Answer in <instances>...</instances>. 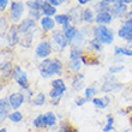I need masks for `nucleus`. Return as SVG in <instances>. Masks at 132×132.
Segmentation results:
<instances>
[{"mask_svg":"<svg viewBox=\"0 0 132 132\" xmlns=\"http://www.w3.org/2000/svg\"><path fill=\"white\" fill-rule=\"evenodd\" d=\"M37 69L42 78H52L53 76L60 77L64 71V63L59 58H48L41 60Z\"/></svg>","mask_w":132,"mask_h":132,"instance_id":"1","label":"nucleus"},{"mask_svg":"<svg viewBox=\"0 0 132 132\" xmlns=\"http://www.w3.org/2000/svg\"><path fill=\"white\" fill-rule=\"evenodd\" d=\"M93 37L98 40L102 45H111L114 41V31L107 25H95L91 29Z\"/></svg>","mask_w":132,"mask_h":132,"instance_id":"2","label":"nucleus"},{"mask_svg":"<svg viewBox=\"0 0 132 132\" xmlns=\"http://www.w3.org/2000/svg\"><path fill=\"white\" fill-rule=\"evenodd\" d=\"M25 7H27L25 3H23V1H19V0L11 1L9 12H7V17L12 22V24H19L22 22V17L24 14Z\"/></svg>","mask_w":132,"mask_h":132,"instance_id":"3","label":"nucleus"},{"mask_svg":"<svg viewBox=\"0 0 132 132\" xmlns=\"http://www.w3.org/2000/svg\"><path fill=\"white\" fill-rule=\"evenodd\" d=\"M124 89V84L121 82L117 80L114 76H112L108 73L107 76L104 77L103 83L101 85L100 90L104 94H109V93H113V94H117V93H120V91Z\"/></svg>","mask_w":132,"mask_h":132,"instance_id":"4","label":"nucleus"},{"mask_svg":"<svg viewBox=\"0 0 132 132\" xmlns=\"http://www.w3.org/2000/svg\"><path fill=\"white\" fill-rule=\"evenodd\" d=\"M53 52V45L52 41L49 40H42L36 45V48H35V55L37 56L38 59H48L51 54Z\"/></svg>","mask_w":132,"mask_h":132,"instance_id":"5","label":"nucleus"},{"mask_svg":"<svg viewBox=\"0 0 132 132\" xmlns=\"http://www.w3.org/2000/svg\"><path fill=\"white\" fill-rule=\"evenodd\" d=\"M119 38H121L127 43H132V17H126L122 22L121 27L117 31Z\"/></svg>","mask_w":132,"mask_h":132,"instance_id":"6","label":"nucleus"},{"mask_svg":"<svg viewBox=\"0 0 132 132\" xmlns=\"http://www.w3.org/2000/svg\"><path fill=\"white\" fill-rule=\"evenodd\" d=\"M51 40H52L53 46H55V48L58 49V52H64L67 47H69V42L66 40L65 35H64L63 30H53L51 34Z\"/></svg>","mask_w":132,"mask_h":132,"instance_id":"7","label":"nucleus"},{"mask_svg":"<svg viewBox=\"0 0 132 132\" xmlns=\"http://www.w3.org/2000/svg\"><path fill=\"white\" fill-rule=\"evenodd\" d=\"M111 13L117 19H120V18L124 17L126 18L127 13H129V6L124 3V0H115L114 3L112 4Z\"/></svg>","mask_w":132,"mask_h":132,"instance_id":"8","label":"nucleus"},{"mask_svg":"<svg viewBox=\"0 0 132 132\" xmlns=\"http://www.w3.org/2000/svg\"><path fill=\"white\" fill-rule=\"evenodd\" d=\"M12 79L17 83V85H19V88H21V89H23V88L29 87V85H30V83H29L28 75H27V72H25L24 70L22 69L19 65H14Z\"/></svg>","mask_w":132,"mask_h":132,"instance_id":"9","label":"nucleus"},{"mask_svg":"<svg viewBox=\"0 0 132 132\" xmlns=\"http://www.w3.org/2000/svg\"><path fill=\"white\" fill-rule=\"evenodd\" d=\"M7 100H9V103H10L12 111H18L25 103L27 97L22 91H14V93H11L7 96Z\"/></svg>","mask_w":132,"mask_h":132,"instance_id":"10","label":"nucleus"},{"mask_svg":"<svg viewBox=\"0 0 132 132\" xmlns=\"http://www.w3.org/2000/svg\"><path fill=\"white\" fill-rule=\"evenodd\" d=\"M19 31H18V27L17 24H12L6 32V41H7V46L10 47V48H13L14 46L18 45V42H19Z\"/></svg>","mask_w":132,"mask_h":132,"instance_id":"11","label":"nucleus"},{"mask_svg":"<svg viewBox=\"0 0 132 132\" xmlns=\"http://www.w3.org/2000/svg\"><path fill=\"white\" fill-rule=\"evenodd\" d=\"M69 16L71 18V23L72 25H80L83 22V9L80 5H76V6L69 9Z\"/></svg>","mask_w":132,"mask_h":132,"instance_id":"12","label":"nucleus"},{"mask_svg":"<svg viewBox=\"0 0 132 132\" xmlns=\"http://www.w3.org/2000/svg\"><path fill=\"white\" fill-rule=\"evenodd\" d=\"M18 27V31H19V34L22 35V36H24V35L27 34H30V32H32L36 29V22L34 21V19H31V18H23L22 19V22L19 23V24H17Z\"/></svg>","mask_w":132,"mask_h":132,"instance_id":"13","label":"nucleus"},{"mask_svg":"<svg viewBox=\"0 0 132 132\" xmlns=\"http://www.w3.org/2000/svg\"><path fill=\"white\" fill-rule=\"evenodd\" d=\"M84 73H73L71 77V88L75 91H82L85 90V83H84Z\"/></svg>","mask_w":132,"mask_h":132,"instance_id":"14","label":"nucleus"},{"mask_svg":"<svg viewBox=\"0 0 132 132\" xmlns=\"http://www.w3.org/2000/svg\"><path fill=\"white\" fill-rule=\"evenodd\" d=\"M11 112H12V108L9 103L7 97H1L0 98V122L1 124L6 121V119H9Z\"/></svg>","mask_w":132,"mask_h":132,"instance_id":"15","label":"nucleus"},{"mask_svg":"<svg viewBox=\"0 0 132 132\" xmlns=\"http://www.w3.org/2000/svg\"><path fill=\"white\" fill-rule=\"evenodd\" d=\"M13 69H14V66L11 61H1V66H0L1 79H4V80L12 79V76H13Z\"/></svg>","mask_w":132,"mask_h":132,"instance_id":"16","label":"nucleus"},{"mask_svg":"<svg viewBox=\"0 0 132 132\" xmlns=\"http://www.w3.org/2000/svg\"><path fill=\"white\" fill-rule=\"evenodd\" d=\"M114 17L111 12H100L95 16V24L96 25H108L113 22Z\"/></svg>","mask_w":132,"mask_h":132,"instance_id":"17","label":"nucleus"},{"mask_svg":"<svg viewBox=\"0 0 132 132\" xmlns=\"http://www.w3.org/2000/svg\"><path fill=\"white\" fill-rule=\"evenodd\" d=\"M55 25H56V23L53 17H46V16H43L41 18V21H40V28L45 32H49V31L55 30Z\"/></svg>","mask_w":132,"mask_h":132,"instance_id":"18","label":"nucleus"},{"mask_svg":"<svg viewBox=\"0 0 132 132\" xmlns=\"http://www.w3.org/2000/svg\"><path fill=\"white\" fill-rule=\"evenodd\" d=\"M64 31V35H65L66 40H67V42H69V45H71L73 41H75V38L77 37V35H78V32H79L80 29H78V27H76V25H69L67 28L65 29H61Z\"/></svg>","mask_w":132,"mask_h":132,"instance_id":"19","label":"nucleus"},{"mask_svg":"<svg viewBox=\"0 0 132 132\" xmlns=\"http://www.w3.org/2000/svg\"><path fill=\"white\" fill-rule=\"evenodd\" d=\"M111 97L107 96V95H104L102 97H96L93 98L91 100V104L94 106L95 108H97V109H104V108H107L109 104H111Z\"/></svg>","mask_w":132,"mask_h":132,"instance_id":"20","label":"nucleus"},{"mask_svg":"<svg viewBox=\"0 0 132 132\" xmlns=\"http://www.w3.org/2000/svg\"><path fill=\"white\" fill-rule=\"evenodd\" d=\"M43 119H45V124L48 127H56V125L59 124V119L56 117V114L54 112H46L43 113Z\"/></svg>","mask_w":132,"mask_h":132,"instance_id":"21","label":"nucleus"},{"mask_svg":"<svg viewBox=\"0 0 132 132\" xmlns=\"http://www.w3.org/2000/svg\"><path fill=\"white\" fill-rule=\"evenodd\" d=\"M54 21H55L56 24L61 27V29H65V28H67L69 25L72 24L69 13H58L55 17H54Z\"/></svg>","mask_w":132,"mask_h":132,"instance_id":"22","label":"nucleus"},{"mask_svg":"<svg viewBox=\"0 0 132 132\" xmlns=\"http://www.w3.org/2000/svg\"><path fill=\"white\" fill-rule=\"evenodd\" d=\"M51 89H54V90H58L60 93L65 94L66 90H67V87H66L65 80L61 77H58V78L52 79V82H51Z\"/></svg>","mask_w":132,"mask_h":132,"instance_id":"23","label":"nucleus"},{"mask_svg":"<svg viewBox=\"0 0 132 132\" xmlns=\"http://www.w3.org/2000/svg\"><path fill=\"white\" fill-rule=\"evenodd\" d=\"M95 16L96 12L93 7H85L83 9V22L85 24H93L95 23Z\"/></svg>","mask_w":132,"mask_h":132,"instance_id":"24","label":"nucleus"},{"mask_svg":"<svg viewBox=\"0 0 132 132\" xmlns=\"http://www.w3.org/2000/svg\"><path fill=\"white\" fill-rule=\"evenodd\" d=\"M46 102H47V95H46L43 91L36 93L34 98L31 100V104L35 106V107H42V106L46 104Z\"/></svg>","mask_w":132,"mask_h":132,"instance_id":"25","label":"nucleus"},{"mask_svg":"<svg viewBox=\"0 0 132 132\" xmlns=\"http://www.w3.org/2000/svg\"><path fill=\"white\" fill-rule=\"evenodd\" d=\"M111 7H112V4H108L106 1H102V0H97L93 5V9H94V11L96 13H100V12H111Z\"/></svg>","mask_w":132,"mask_h":132,"instance_id":"26","label":"nucleus"},{"mask_svg":"<svg viewBox=\"0 0 132 132\" xmlns=\"http://www.w3.org/2000/svg\"><path fill=\"white\" fill-rule=\"evenodd\" d=\"M41 12L43 16H46V17H55L56 14H58L56 13V7L51 5V4L47 3V1H45V4L42 5Z\"/></svg>","mask_w":132,"mask_h":132,"instance_id":"27","label":"nucleus"},{"mask_svg":"<svg viewBox=\"0 0 132 132\" xmlns=\"http://www.w3.org/2000/svg\"><path fill=\"white\" fill-rule=\"evenodd\" d=\"M114 56H129L132 58V49L129 47H122V46H115L114 47Z\"/></svg>","mask_w":132,"mask_h":132,"instance_id":"28","label":"nucleus"},{"mask_svg":"<svg viewBox=\"0 0 132 132\" xmlns=\"http://www.w3.org/2000/svg\"><path fill=\"white\" fill-rule=\"evenodd\" d=\"M9 17L7 16H1L0 17V34H1V40L4 38V36H6V32L9 30L11 25H9Z\"/></svg>","mask_w":132,"mask_h":132,"instance_id":"29","label":"nucleus"},{"mask_svg":"<svg viewBox=\"0 0 132 132\" xmlns=\"http://www.w3.org/2000/svg\"><path fill=\"white\" fill-rule=\"evenodd\" d=\"M98 90L97 88L94 87V85H90V87H87L85 88V90H84V97L88 100V102H91V100L93 98L96 97V95H97Z\"/></svg>","mask_w":132,"mask_h":132,"instance_id":"30","label":"nucleus"},{"mask_svg":"<svg viewBox=\"0 0 132 132\" xmlns=\"http://www.w3.org/2000/svg\"><path fill=\"white\" fill-rule=\"evenodd\" d=\"M32 126L36 130H45L47 129V126L45 124V119H43V114H38L32 119Z\"/></svg>","mask_w":132,"mask_h":132,"instance_id":"31","label":"nucleus"},{"mask_svg":"<svg viewBox=\"0 0 132 132\" xmlns=\"http://www.w3.org/2000/svg\"><path fill=\"white\" fill-rule=\"evenodd\" d=\"M114 131V117L112 114L106 115V124L102 127V132H113Z\"/></svg>","mask_w":132,"mask_h":132,"instance_id":"32","label":"nucleus"},{"mask_svg":"<svg viewBox=\"0 0 132 132\" xmlns=\"http://www.w3.org/2000/svg\"><path fill=\"white\" fill-rule=\"evenodd\" d=\"M67 67H69V70H71L73 73H78V72H80V70H82V67H83V63L80 61V59L69 60Z\"/></svg>","mask_w":132,"mask_h":132,"instance_id":"33","label":"nucleus"},{"mask_svg":"<svg viewBox=\"0 0 132 132\" xmlns=\"http://www.w3.org/2000/svg\"><path fill=\"white\" fill-rule=\"evenodd\" d=\"M83 54H84V52H83V49H82V48H78V47H70L69 60H77V59H80Z\"/></svg>","mask_w":132,"mask_h":132,"instance_id":"34","label":"nucleus"},{"mask_svg":"<svg viewBox=\"0 0 132 132\" xmlns=\"http://www.w3.org/2000/svg\"><path fill=\"white\" fill-rule=\"evenodd\" d=\"M75 129L72 126V124L66 120H60L56 127V132H72V130Z\"/></svg>","mask_w":132,"mask_h":132,"instance_id":"35","label":"nucleus"},{"mask_svg":"<svg viewBox=\"0 0 132 132\" xmlns=\"http://www.w3.org/2000/svg\"><path fill=\"white\" fill-rule=\"evenodd\" d=\"M102 47H103V45H102L98 40H96V38H94V37L91 38L90 41H88V48L91 49L93 52H96V53L101 52V51H102Z\"/></svg>","mask_w":132,"mask_h":132,"instance_id":"36","label":"nucleus"},{"mask_svg":"<svg viewBox=\"0 0 132 132\" xmlns=\"http://www.w3.org/2000/svg\"><path fill=\"white\" fill-rule=\"evenodd\" d=\"M24 118V115L22 113L21 111H12L9 115V120L11 122H13V124H18V122H21Z\"/></svg>","mask_w":132,"mask_h":132,"instance_id":"37","label":"nucleus"},{"mask_svg":"<svg viewBox=\"0 0 132 132\" xmlns=\"http://www.w3.org/2000/svg\"><path fill=\"white\" fill-rule=\"evenodd\" d=\"M124 69H125V66L122 64H113V65H111L108 67V73L112 75V76H115V75L121 72Z\"/></svg>","mask_w":132,"mask_h":132,"instance_id":"38","label":"nucleus"},{"mask_svg":"<svg viewBox=\"0 0 132 132\" xmlns=\"http://www.w3.org/2000/svg\"><path fill=\"white\" fill-rule=\"evenodd\" d=\"M42 16H43V14H42L41 10H29V12H28V17L31 18V19H34L35 22L41 21Z\"/></svg>","mask_w":132,"mask_h":132,"instance_id":"39","label":"nucleus"},{"mask_svg":"<svg viewBox=\"0 0 132 132\" xmlns=\"http://www.w3.org/2000/svg\"><path fill=\"white\" fill-rule=\"evenodd\" d=\"M64 95H65L64 93H60V91L54 90V89H51L49 93H48V96H49L51 100H59V101H61V98H63Z\"/></svg>","mask_w":132,"mask_h":132,"instance_id":"40","label":"nucleus"},{"mask_svg":"<svg viewBox=\"0 0 132 132\" xmlns=\"http://www.w3.org/2000/svg\"><path fill=\"white\" fill-rule=\"evenodd\" d=\"M25 6L28 7L29 10H41L35 0H27V1H25Z\"/></svg>","mask_w":132,"mask_h":132,"instance_id":"41","label":"nucleus"},{"mask_svg":"<svg viewBox=\"0 0 132 132\" xmlns=\"http://www.w3.org/2000/svg\"><path fill=\"white\" fill-rule=\"evenodd\" d=\"M88 102V100L84 96H77L76 98H75V104H76L77 107H82V106H84V104Z\"/></svg>","mask_w":132,"mask_h":132,"instance_id":"42","label":"nucleus"},{"mask_svg":"<svg viewBox=\"0 0 132 132\" xmlns=\"http://www.w3.org/2000/svg\"><path fill=\"white\" fill-rule=\"evenodd\" d=\"M9 4H10L9 0H0V11H1V12L6 11L7 7H9Z\"/></svg>","mask_w":132,"mask_h":132,"instance_id":"43","label":"nucleus"},{"mask_svg":"<svg viewBox=\"0 0 132 132\" xmlns=\"http://www.w3.org/2000/svg\"><path fill=\"white\" fill-rule=\"evenodd\" d=\"M46 1H47V3H49L51 4V5H53V6H60V5H61V0H46Z\"/></svg>","mask_w":132,"mask_h":132,"instance_id":"44","label":"nucleus"},{"mask_svg":"<svg viewBox=\"0 0 132 132\" xmlns=\"http://www.w3.org/2000/svg\"><path fill=\"white\" fill-rule=\"evenodd\" d=\"M94 0H77V3H78V5H87V4H89V3H93Z\"/></svg>","mask_w":132,"mask_h":132,"instance_id":"45","label":"nucleus"},{"mask_svg":"<svg viewBox=\"0 0 132 132\" xmlns=\"http://www.w3.org/2000/svg\"><path fill=\"white\" fill-rule=\"evenodd\" d=\"M59 102H60L59 100H51V104H53V106H58Z\"/></svg>","mask_w":132,"mask_h":132,"instance_id":"46","label":"nucleus"},{"mask_svg":"<svg viewBox=\"0 0 132 132\" xmlns=\"http://www.w3.org/2000/svg\"><path fill=\"white\" fill-rule=\"evenodd\" d=\"M127 17H132V5L130 6V11H129V13H127Z\"/></svg>","mask_w":132,"mask_h":132,"instance_id":"47","label":"nucleus"},{"mask_svg":"<svg viewBox=\"0 0 132 132\" xmlns=\"http://www.w3.org/2000/svg\"><path fill=\"white\" fill-rule=\"evenodd\" d=\"M124 3H125L126 5H132V0H124Z\"/></svg>","mask_w":132,"mask_h":132,"instance_id":"48","label":"nucleus"},{"mask_svg":"<svg viewBox=\"0 0 132 132\" xmlns=\"http://www.w3.org/2000/svg\"><path fill=\"white\" fill-rule=\"evenodd\" d=\"M102 1H106V3H108V4H113L115 0H102Z\"/></svg>","mask_w":132,"mask_h":132,"instance_id":"49","label":"nucleus"},{"mask_svg":"<svg viewBox=\"0 0 132 132\" xmlns=\"http://www.w3.org/2000/svg\"><path fill=\"white\" fill-rule=\"evenodd\" d=\"M0 132H7V129L6 127H1V129H0Z\"/></svg>","mask_w":132,"mask_h":132,"instance_id":"50","label":"nucleus"},{"mask_svg":"<svg viewBox=\"0 0 132 132\" xmlns=\"http://www.w3.org/2000/svg\"><path fill=\"white\" fill-rule=\"evenodd\" d=\"M72 132H79V130L77 129V127H75V129H73V130H72Z\"/></svg>","mask_w":132,"mask_h":132,"instance_id":"51","label":"nucleus"},{"mask_svg":"<svg viewBox=\"0 0 132 132\" xmlns=\"http://www.w3.org/2000/svg\"><path fill=\"white\" fill-rule=\"evenodd\" d=\"M127 47H129V48H131V49H132V43H129V46H127Z\"/></svg>","mask_w":132,"mask_h":132,"instance_id":"52","label":"nucleus"},{"mask_svg":"<svg viewBox=\"0 0 132 132\" xmlns=\"http://www.w3.org/2000/svg\"><path fill=\"white\" fill-rule=\"evenodd\" d=\"M66 1H70V0H61V3H63V4H64V3H66Z\"/></svg>","mask_w":132,"mask_h":132,"instance_id":"53","label":"nucleus"},{"mask_svg":"<svg viewBox=\"0 0 132 132\" xmlns=\"http://www.w3.org/2000/svg\"><path fill=\"white\" fill-rule=\"evenodd\" d=\"M130 90H131V93H132V85H131V89H130Z\"/></svg>","mask_w":132,"mask_h":132,"instance_id":"54","label":"nucleus"},{"mask_svg":"<svg viewBox=\"0 0 132 132\" xmlns=\"http://www.w3.org/2000/svg\"><path fill=\"white\" fill-rule=\"evenodd\" d=\"M27 132H31V131H27Z\"/></svg>","mask_w":132,"mask_h":132,"instance_id":"55","label":"nucleus"}]
</instances>
